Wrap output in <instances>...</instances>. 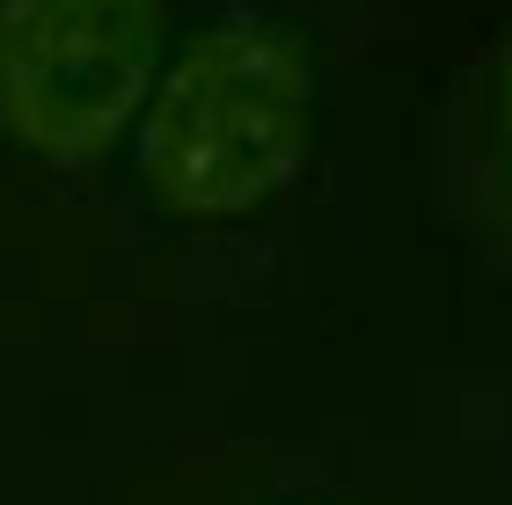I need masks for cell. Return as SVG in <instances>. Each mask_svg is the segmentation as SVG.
<instances>
[{"label": "cell", "instance_id": "6da1fadb", "mask_svg": "<svg viewBox=\"0 0 512 505\" xmlns=\"http://www.w3.org/2000/svg\"><path fill=\"white\" fill-rule=\"evenodd\" d=\"M308 66L264 22H213L154 74L139 110V176L183 220H235L308 154Z\"/></svg>", "mask_w": 512, "mask_h": 505}, {"label": "cell", "instance_id": "7a4b0ae2", "mask_svg": "<svg viewBox=\"0 0 512 505\" xmlns=\"http://www.w3.org/2000/svg\"><path fill=\"white\" fill-rule=\"evenodd\" d=\"M161 0H0V125L44 162H96L161 74Z\"/></svg>", "mask_w": 512, "mask_h": 505}, {"label": "cell", "instance_id": "3957f363", "mask_svg": "<svg viewBox=\"0 0 512 505\" xmlns=\"http://www.w3.org/2000/svg\"><path fill=\"white\" fill-rule=\"evenodd\" d=\"M498 110H505V140H512V44H505V66H498Z\"/></svg>", "mask_w": 512, "mask_h": 505}]
</instances>
